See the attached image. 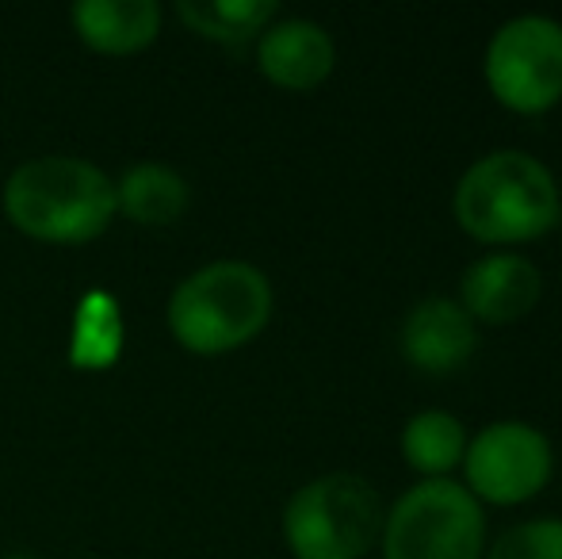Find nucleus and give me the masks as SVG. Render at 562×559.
Returning a JSON list of instances; mask_svg holds the SVG:
<instances>
[{
    "instance_id": "nucleus-4",
    "label": "nucleus",
    "mask_w": 562,
    "mask_h": 559,
    "mask_svg": "<svg viewBox=\"0 0 562 559\" xmlns=\"http://www.w3.org/2000/svg\"><path fill=\"white\" fill-rule=\"evenodd\" d=\"M379 494L360 476H322L283 510V537L295 559H360L379 537Z\"/></svg>"
},
{
    "instance_id": "nucleus-8",
    "label": "nucleus",
    "mask_w": 562,
    "mask_h": 559,
    "mask_svg": "<svg viewBox=\"0 0 562 559\" xmlns=\"http://www.w3.org/2000/svg\"><path fill=\"white\" fill-rule=\"evenodd\" d=\"M540 272L517 254H494L463 272V311L482 322H513L540 299Z\"/></svg>"
},
{
    "instance_id": "nucleus-2",
    "label": "nucleus",
    "mask_w": 562,
    "mask_h": 559,
    "mask_svg": "<svg viewBox=\"0 0 562 559\" xmlns=\"http://www.w3.org/2000/svg\"><path fill=\"white\" fill-rule=\"evenodd\" d=\"M272 314V283L257 265L215 261L177 283L169 329L184 349L215 357L252 342Z\"/></svg>"
},
{
    "instance_id": "nucleus-17",
    "label": "nucleus",
    "mask_w": 562,
    "mask_h": 559,
    "mask_svg": "<svg viewBox=\"0 0 562 559\" xmlns=\"http://www.w3.org/2000/svg\"><path fill=\"white\" fill-rule=\"evenodd\" d=\"M8 559H27V556H8Z\"/></svg>"
},
{
    "instance_id": "nucleus-5",
    "label": "nucleus",
    "mask_w": 562,
    "mask_h": 559,
    "mask_svg": "<svg viewBox=\"0 0 562 559\" xmlns=\"http://www.w3.org/2000/svg\"><path fill=\"white\" fill-rule=\"evenodd\" d=\"M482 525L479 499L451 479H429L398 499L386 522V559H479Z\"/></svg>"
},
{
    "instance_id": "nucleus-9",
    "label": "nucleus",
    "mask_w": 562,
    "mask_h": 559,
    "mask_svg": "<svg viewBox=\"0 0 562 559\" xmlns=\"http://www.w3.org/2000/svg\"><path fill=\"white\" fill-rule=\"evenodd\" d=\"M474 322L451 299H425L402 326V353L425 372H456L474 353Z\"/></svg>"
},
{
    "instance_id": "nucleus-14",
    "label": "nucleus",
    "mask_w": 562,
    "mask_h": 559,
    "mask_svg": "<svg viewBox=\"0 0 562 559\" xmlns=\"http://www.w3.org/2000/svg\"><path fill=\"white\" fill-rule=\"evenodd\" d=\"M180 20L215 43H245L276 15L272 0H180Z\"/></svg>"
},
{
    "instance_id": "nucleus-1",
    "label": "nucleus",
    "mask_w": 562,
    "mask_h": 559,
    "mask_svg": "<svg viewBox=\"0 0 562 559\" xmlns=\"http://www.w3.org/2000/svg\"><path fill=\"white\" fill-rule=\"evenodd\" d=\"M4 211L23 234L58 246H81L115 219V185L85 157L46 154L23 161L4 185Z\"/></svg>"
},
{
    "instance_id": "nucleus-10",
    "label": "nucleus",
    "mask_w": 562,
    "mask_h": 559,
    "mask_svg": "<svg viewBox=\"0 0 562 559\" xmlns=\"http://www.w3.org/2000/svg\"><path fill=\"white\" fill-rule=\"evenodd\" d=\"M257 62L280 89L306 92L334 69V38L311 20H283L260 35Z\"/></svg>"
},
{
    "instance_id": "nucleus-6",
    "label": "nucleus",
    "mask_w": 562,
    "mask_h": 559,
    "mask_svg": "<svg viewBox=\"0 0 562 559\" xmlns=\"http://www.w3.org/2000/svg\"><path fill=\"white\" fill-rule=\"evenodd\" d=\"M486 81L513 112H548L562 97V27L548 15H517L486 51Z\"/></svg>"
},
{
    "instance_id": "nucleus-16",
    "label": "nucleus",
    "mask_w": 562,
    "mask_h": 559,
    "mask_svg": "<svg viewBox=\"0 0 562 559\" xmlns=\"http://www.w3.org/2000/svg\"><path fill=\"white\" fill-rule=\"evenodd\" d=\"M490 559H562V522L540 517V522L513 525L497 537Z\"/></svg>"
},
{
    "instance_id": "nucleus-3",
    "label": "nucleus",
    "mask_w": 562,
    "mask_h": 559,
    "mask_svg": "<svg viewBox=\"0 0 562 559\" xmlns=\"http://www.w3.org/2000/svg\"><path fill=\"white\" fill-rule=\"evenodd\" d=\"M456 215L482 242H525L559 219V188L536 157L497 149L463 172Z\"/></svg>"
},
{
    "instance_id": "nucleus-15",
    "label": "nucleus",
    "mask_w": 562,
    "mask_h": 559,
    "mask_svg": "<svg viewBox=\"0 0 562 559\" xmlns=\"http://www.w3.org/2000/svg\"><path fill=\"white\" fill-rule=\"evenodd\" d=\"M402 452L414 463L417 471H429V476H445L448 468H456L467 452L463 422L451 418L445 411H425L417 418L406 422L402 433Z\"/></svg>"
},
{
    "instance_id": "nucleus-11",
    "label": "nucleus",
    "mask_w": 562,
    "mask_h": 559,
    "mask_svg": "<svg viewBox=\"0 0 562 559\" xmlns=\"http://www.w3.org/2000/svg\"><path fill=\"white\" fill-rule=\"evenodd\" d=\"M77 35L100 54H134L161 31V8L154 0H81L74 4Z\"/></svg>"
},
{
    "instance_id": "nucleus-13",
    "label": "nucleus",
    "mask_w": 562,
    "mask_h": 559,
    "mask_svg": "<svg viewBox=\"0 0 562 559\" xmlns=\"http://www.w3.org/2000/svg\"><path fill=\"white\" fill-rule=\"evenodd\" d=\"M123 353V314L108 291H89L74 314L69 360L77 368H108Z\"/></svg>"
},
{
    "instance_id": "nucleus-12",
    "label": "nucleus",
    "mask_w": 562,
    "mask_h": 559,
    "mask_svg": "<svg viewBox=\"0 0 562 559\" xmlns=\"http://www.w3.org/2000/svg\"><path fill=\"white\" fill-rule=\"evenodd\" d=\"M115 208L142 226H169L188 208V180L169 165L142 161L115 185Z\"/></svg>"
},
{
    "instance_id": "nucleus-7",
    "label": "nucleus",
    "mask_w": 562,
    "mask_h": 559,
    "mask_svg": "<svg viewBox=\"0 0 562 559\" xmlns=\"http://www.w3.org/2000/svg\"><path fill=\"white\" fill-rule=\"evenodd\" d=\"M551 445L525 422H494L467 448V479L490 502H525L548 483Z\"/></svg>"
}]
</instances>
